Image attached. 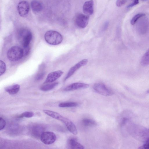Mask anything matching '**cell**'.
Returning <instances> with one entry per match:
<instances>
[{"label":"cell","mask_w":149,"mask_h":149,"mask_svg":"<svg viewBox=\"0 0 149 149\" xmlns=\"http://www.w3.org/2000/svg\"><path fill=\"white\" fill-rule=\"evenodd\" d=\"M46 41L52 45H57L61 43L63 39L62 35L58 32L54 30L47 31L44 35Z\"/></svg>","instance_id":"obj_1"},{"label":"cell","mask_w":149,"mask_h":149,"mask_svg":"<svg viewBox=\"0 0 149 149\" xmlns=\"http://www.w3.org/2000/svg\"><path fill=\"white\" fill-rule=\"evenodd\" d=\"M17 36L23 47L29 46L32 38V33L30 30L25 28H21L18 32Z\"/></svg>","instance_id":"obj_2"},{"label":"cell","mask_w":149,"mask_h":149,"mask_svg":"<svg viewBox=\"0 0 149 149\" xmlns=\"http://www.w3.org/2000/svg\"><path fill=\"white\" fill-rule=\"evenodd\" d=\"M7 54L8 58L12 61H18L23 56L22 48L17 46L10 48L8 50Z\"/></svg>","instance_id":"obj_3"},{"label":"cell","mask_w":149,"mask_h":149,"mask_svg":"<svg viewBox=\"0 0 149 149\" xmlns=\"http://www.w3.org/2000/svg\"><path fill=\"white\" fill-rule=\"evenodd\" d=\"M93 88L96 92L103 96H110L113 94L111 90L102 83H95L94 85Z\"/></svg>","instance_id":"obj_4"},{"label":"cell","mask_w":149,"mask_h":149,"mask_svg":"<svg viewBox=\"0 0 149 149\" xmlns=\"http://www.w3.org/2000/svg\"><path fill=\"white\" fill-rule=\"evenodd\" d=\"M89 17L88 15L79 13L75 17L74 22L76 25L79 27L84 29L85 28L88 22Z\"/></svg>","instance_id":"obj_5"},{"label":"cell","mask_w":149,"mask_h":149,"mask_svg":"<svg viewBox=\"0 0 149 149\" xmlns=\"http://www.w3.org/2000/svg\"><path fill=\"white\" fill-rule=\"evenodd\" d=\"M40 138L41 141L46 145L53 143L56 139V134L52 132L49 131L44 132Z\"/></svg>","instance_id":"obj_6"},{"label":"cell","mask_w":149,"mask_h":149,"mask_svg":"<svg viewBox=\"0 0 149 149\" xmlns=\"http://www.w3.org/2000/svg\"><path fill=\"white\" fill-rule=\"evenodd\" d=\"M17 10L18 13L20 16L26 17L28 14L29 11V5L27 1H21L18 3Z\"/></svg>","instance_id":"obj_7"},{"label":"cell","mask_w":149,"mask_h":149,"mask_svg":"<svg viewBox=\"0 0 149 149\" xmlns=\"http://www.w3.org/2000/svg\"><path fill=\"white\" fill-rule=\"evenodd\" d=\"M88 62V59H83L71 68L66 74L64 79V81H65L69 78L80 67L86 65Z\"/></svg>","instance_id":"obj_8"},{"label":"cell","mask_w":149,"mask_h":149,"mask_svg":"<svg viewBox=\"0 0 149 149\" xmlns=\"http://www.w3.org/2000/svg\"><path fill=\"white\" fill-rule=\"evenodd\" d=\"M63 72L59 70L52 72L47 75L45 83H52L59 78L63 74Z\"/></svg>","instance_id":"obj_9"},{"label":"cell","mask_w":149,"mask_h":149,"mask_svg":"<svg viewBox=\"0 0 149 149\" xmlns=\"http://www.w3.org/2000/svg\"><path fill=\"white\" fill-rule=\"evenodd\" d=\"M88 84L82 83H74L66 87L64 89L65 91H70L88 88Z\"/></svg>","instance_id":"obj_10"},{"label":"cell","mask_w":149,"mask_h":149,"mask_svg":"<svg viewBox=\"0 0 149 149\" xmlns=\"http://www.w3.org/2000/svg\"><path fill=\"white\" fill-rule=\"evenodd\" d=\"M94 2L92 0L87 1L85 2L83 6L84 13L87 15H92L94 12Z\"/></svg>","instance_id":"obj_11"},{"label":"cell","mask_w":149,"mask_h":149,"mask_svg":"<svg viewBox=\"0 0 149 149\" xmlns=\"http://www.w3.org/2000/svg\"><path fill=\"white\" fill-rule=\"evenodd\" d=\"M69 146L72 149H84V146L77 142V140L74 138H71L68 141Z\"/></svg>","instance_id":"obj_12"},{"label":"cell","mask_w":149,"mask_h":149,"mask_svg":"<svg viewBox=\"0 0 149 149\" xmlns=\"http://www.w3.org/2000/svg\"><path fill=\"white\" fill-rule=\"evenodd\" d=\"M45 128L42 125H36L31 129V133L35 136L40 137L41 134L44 132Z\"/></svg>","instance_id":"obj_13"},{"label":"cell","mask_w":149,"mask_h":149,"mask_svg":"<svg viewBox=\"0 0 149 149\" xmlns=\"http://www.w3.org/2000/svg\"><path fill=\"white\" fill-rule=\"evenodd\" d=\"M30 6L32 10L36 13L40 12L42 9V3L36 0L32 1L31 3Z\"/></svg>","instance_id":"obj_14"},{"label":"cell","mask_w":149,"mask_h":149,"mask_svg":"<svg viewBox=\"0 0 149 149\" xmlns=\"http://www.w3.org/2000/svg\"><path fill=\"white\" fill-rule=\"evenodd\" d=\"M20 88L19 85L15 84L6 87L5 90L7 92L10 94L14 95L17 93Z\"/></svg>","instance_id":"obj_15"},{"label":"cell","mask_w":149,"mask_h":149,"mask_svg":"<svg viewBox=\"0 0 149 149\" xmlns=\"http://www.w3.org/2000/svg\"><path fill=\"white\" fill-rule=\"evenodd\" d=\"M141 63L143 66H147L149 64V48L142 57Z\"/></svg>","instance_id":"obj_16"},{"label":"cell","mask_w":149,"mask_h":149,"mask_svg":"<svg viewBox=\"0 0 149 149\" xmlns=\"http://www.w3.org/2000/svg\"><path fill=\"white\" fill-rule=\"evenodd\" d=\"M58 84V82H54L42 86L40 89L43 91H46L51 90L55 88Z\"/></svg>","instance_id":"obj_17"},{"label":"cell","mask_w":149,"mask_h":149,"mask_svg":"<svg viewBox=\"0 0 149 149\" xmlns=\"http://www.w3.org/2000/svg\"><path fill=\"white\" fill-rule=\"evenodd\" d=\"M78 105V104L75 102H63L60 103L58 106L60 107H77Z\"/></svg>","instance_id":"obj_18"},{"label":"cell","mask_w":149,"mask_h":149,"mask_svg":"<svg viewBox=\"0 0 149 149\" xmlns=\"http://www.w3.org/2000/svg\"><path fill=\"white\" fill-rule=\"evenodd\" d=\"M82 123L86 127L92 126L96 125V122L90 119L85 118L82 120Z\"/></svg>","instance_id":"obj_19"},{"label":"cell","mask_w":149,"mask_h":149,"mask_svg":"<svg viewBox=\"0 0 149 149\" xmlns=\"http://www.w3.org/2000/svg\"><path fill=\"white\" fill-rule=\"evenodd\" d=\"M145 15V14L143 13H138L136 14L131 19V24L132 25H134L139 18Z\"/></svg>","instance_id":"obj_20"},{"label":"cell","mask_w":149,"mask_h":149,"mask_svg":"<svg viewBox=\"0 0 149 149\" xmlns=\"http://www.w3.org/2000/svg\"><path fill=\"white\" fill-rule=\"evenodd\" d=\"M34 115V113L32 112L26 111L23 113L19 116V118L23 117L29 118L32 117Z\"/></svg>","instance_id":"obj_21"},{"label":"cell","mask_w":149,"mask_h":149,"mask_svg":"<svg viewBox=\"0 0 149 149\" xmlns=\"http://www.w3.org/2000/svg\"><path fill=\"white\" fill-rule=\"evenodd\" d=\"M6 65L3 61H0V75H3L6 70Z\"/></svg>","instance_id":"obj_22"},{"label":"cell","mask_w":149,"mask_h":149,"mask_svg":"<svg viewBox=\"0 0 149 149\" xmlns=\"http://www.w3.org/2000/svg\"><path fill=\"white\" fill-rule=\"evenodd\" d=\"M140 149H149V138L145 141L143 145L139 147Z\"/></svg>","instance_id":"obj_23"},{"label":"cell","mask_w":149,"mask_h":149,"mask_svg":"<svg viewBox=\"0 0 149 149\" xmlns=\"http://www.w3.org/2000/svg\"><path fill=\"white\" fill-rule=\"evenodd\" d=\"M128 0H117L116 5L117 6L120 7L124 5Z\"/></svg>","instance_id":"obj_24"},{"label":"cell","mask_w":149,"mask_h":149,"mask_svg":"<svg viewBox=\"0 0 149 149\" xmlns=\"http://www.w3.org/2000/svg\"><path fill=\"white\" fill-rule=\"evenodd\" d=\"M45 73L44 72H41L38 73L36 77V80L37 81H39L42 79L45 76Z\"/></svg>","instance_id":"obj_25"},{"label":"cell","mask_w":149,"mask_h":149,"mask_svg":"<svg viewBox=\"0 0 149 149\" xmlns=\"http://www.w3.org/2000/svg\"><path fill=\"white\" fill-rule=\"evenodd\" d=\"M6 125V122L5 120L2 118H0V130H1L4 128Z\"/></svg>","instance_id":"obj_26"},{"label":"cell","mask_w":149,"mask_h":149,"mask_svg":"<svg viewBox=\"0 0 149 149\" xmlns=\"http://www.w3.org/2000/svg\"><path fill=\"white\" fill-rule=\"evenodd\" d=\"M29 47H23L22 48L23 56H26L29 53L30 51Z\"/></svg>","instance_id":"obj_27"},{"label":"cell","mask_w":149,"mask_h":149,"mask_svg":"<svg viewBox=\"0 0 149 149\" xmlns=\"http://www.w3.org/2000/svg\"><path fill=\"white\" fill-rule=\"evenodd\" d=\"M109 24V22L108 21H106L102 27V31H105L107 28Z\"/></svg>","instance_id":"obj_28"},{"label":"cell","mask_w":149,"mask_h":149,"mask_svg":"<svg viewBox=\"0 0 149 149\" xmlns=\"http://www.w3.org/2000/svg\"><path fill=\"white\" fill-rule=\"evenodd\" d=\"M139 3L138 0H134L130 4H129L127 6V8H131L136 5Z\"/></svg>","instance_id":"obj_29"},{"label":"cell","mask_w":149,"mask_h":149,"mask_svg":"<svg viewBox=\"0 0 149 149\" xmlns=\"http://www.w3.org/2000/svg\"><path fill=\"white\" fill-rule=\"evenodd\" d=\"M146 93H149V89L147 91Z\"/></svg>","instance_id":"obj_30"},{"label":"cell","mask_w":149,"mask_h":149,"mask_svg":"<svg viewBox=\"0 0 149 149\" xmlns=\"http://www.w3.org/2000/svg\"></svg>","instance_id":"obj_31"}]
</instances>
